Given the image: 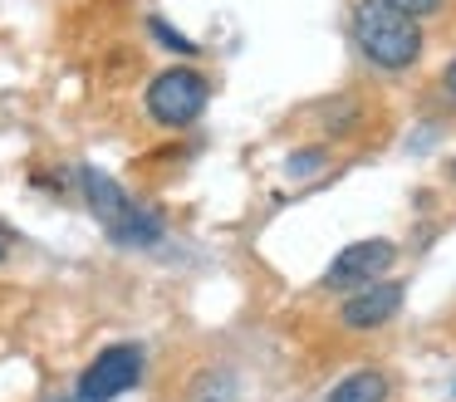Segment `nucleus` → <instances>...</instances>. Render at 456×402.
I'll list each match as a JSON object with an SVG mask.
<instances>
[{
  "label": "nucleus",
  "instance_id": "nucleus-8",
  "mask_svg": "<svg viewBox=\"0 0 456 402\" xmlns=\"http://www.w3.org/2000/svg\"><path fill=\"white\" fill-rule=\"evenodd\" d=\"M148 29L158 35V45H162V49H172V54H187V59L197 54V39H187L182 29H172L167 20H158V15H152V20H148Z\"/></svg>",
  "mask_w": 456,
  "mask_h": 402
},
{
  "label": "nucleus",
  "instance_id": "nucleus-7",
  "mask_svg": "<svg viewBox=\"0 0 456 402\" xmlns=\"http://www.w3.org/2000/svg\"><path fill=\"white\" fill-rule=\"evenodd\" d=\"M383 398H387V378L373 368L348 373V378H338L334 392H329V402H383Z\"/></svg>",
  "mask_w": 456,
  "mask_h": 402
},
{
  "label": "nucleus",
  "instance_id": "nucleus-5",
  "mask_svg": "<svg viewBox=\"0 0 456 402\" xmlns=\"http://www.w3.org/2000/svg\"><path fill=\"white\" fill-rule=\"evenodd\" d=\"M393 260H397V245L393 241H354V245H344V250L329 260V270H324V290H363V284H373V280H383L387 270H393Z\"/></svg>",
  "mask_w": 456,
  "mask_h": 402
},
{
  "label": "nucleus",
  "instance_id": "nucleus-13",
  "mask_svg": "<svg viewBox=\"0 0 456 402\" xmlns=\"http://www.w3.org/2000/svg\"><path fill=\"white\" fill-rule=\"evenodd\" d=\"M5 250H11V231L0 226V260H5Z\"/></svg>",
  "mask_w": 456,
  "mask_h": 402
},
{
  "label": "nucleus",
  "instance_id": "nucleus-12",
  "mask_svg": "<svg viewBox=\"0 0 456 402\" xmlns=\"http://www.w3.org/2000/svg\"><path fill=\"white\" fill-rule=\"evenodd\" d=\"M50 402H94V398H84V392H64V398H50Z\"/></svg>",
  "mask_w": 456,
  "mask_h": 402
},
{
  "label": "nucleus",
  "instance_id": "nucleus-14",
  "mask_svg": "<svg viewBox=\"0 0 456 402\" xmlns=\"http://www.w3.org/2000/svg\"><path fill=\"white\" fill-rule=\"evenodd\" d=\"M446 176H452V182H456V157H452V167H446Z\"/></svg>",
  "mask_w": 456,
  "mask_h": 402
},
{
  "label": "nucleus",
  "instance_id": "nucleus-2",
  "mask_svg": "<svg viewBox=\"0 0 456 402\" xmlns=\"http://www.w3.org/2000/svg\"><path fill=\"white\" fill-rule=\"evenodd\" d=\"M79 192H84L94 221L103 226V235H109V241L148 250V245H158L162 235H167V231H162V216L152 211V206L133 201V196L123 192L109 172H99V167H79Z\"/></svg>",
  "mask_w": 456,
  "mask_h": 402
},
{
  "label": "nucleus",
  "instance_id": "nucleus-10",
  "mask_svg": "<svg viewBox=\"0 0 456 402\" xmlns=\"http://www.w3.org/2000/svg\"><path fill=\"white\" fill-rule=\"evenodd\" d=\"M387 5H397V10H407V15L422 20V15H436V10L446 5V0H387Z\"/></svg>",
  "mask_w": 456,
  "mask_h": 402
},
{
  "label": "nucleus",
  "instance_id": "nucleus-4",
  "mask_svg": "<svg viewBox=\"0 0 456 402\" xmlns=\"http://www.w3.org/2000/svg\"><path fill=\"white\" fill-rule=\"evenodd\" d=\"M142 363H148V358H142L138 343H113V349H103L99 358H94L89 368L79 373V392H84V398H94V402L123 398V392L138 388Z\"/></svg>",
  "mask_w": 456,
  "mask_h": 402
},
{
  "label": "nucleus",
  "instance_id": "nucleus-9",
  "mask_svg": "<svg viewBox=\"0 0 456 402\" xmlns=\"http://www.w3.org/2000/svg\"><path fill=\"white\" fill-rule=\"evenodd\" d=\"M191 402H226V378H216V373L197 378V388H191Z\"/></svg>",
  "mask_w": 456,
  "mask_h": 402
},
{
  "label": "nucleus",
  "instance_id": "nucleus-1",
  "mask_svg": "<svg viewBox=\"0 0 456 402\" xmlns=\"http://www.w3.org/2000/svg\"><path fill=\"white\" fill-rule=\"evenodd\" d=\"M354 45L383 74H407L422 59V25L417 15L387 5V0H358L354 5Z\"/></svg>",
  "mask_w": 456,
  "mask_h": 402
},
{
  "label": "nucleus",
  "instance_id": "nucleus-3",
  "mask_svg": "<svg viewBox=\"0 0 456 402\" xmlns=\"http://www.w3.org/2000/svg\"><path fill=\"white\" fill-rule=\"evenodd\" d=\"M207 98H211V88H207V74H201V69L172 64L148 84V113H152V123H162V127H187L201 118Z\"/></svg>",
  "mask_w": 456,
  "mask_h": 402
},
{
  "label": "nucleus",
  "instance_id": "nucleus-6",
  "mask_svg": "<svg viewBox=\"0 0 456 402\" xmlns=\"http://www.w3.org/2000/svg\"><path fill=\"white\" fill-rule=\"evenodd\" d=\"M403 299H407L403 280H387L383 275V280H373V284L348 294L344 309H338V324L354 329V333H373V329H383V324H393L397 314H403Z\"/></svg>",
  "mask_w": 456,
  "mask_h": 402
},
{
  "label": "nucleus",
  "instance_id": "nucleus-11",
  "mask_svg": "<svg viewBox=\"0 0 456 402\" xmlns=\"http://www.w3.org/2000/svg\"><path fill=\"white\" fill-rule=\"evenodd\" d=\"M442 88H446V94H452V98H456V59H452V64H446V69H442Z\"/></svg>",
  "mask_w": 456,
  "mask_h": 402
}]
</instances>
